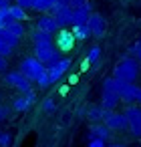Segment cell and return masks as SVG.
<instances>
[{"label": "cell", "mask_w": 141, "mask_h": 147, "mask_svg": "<svg viewBox=\"0 0 141 147\" xmlns=\"http://www.w3.org/2000/svg\"><path fill=\"white\" fill-rule=\"evenodd\" d=\"M43 111H47V113L55 111V99H53V97H47V99L43 101Z\"/></svg>", "instance_id": "cell-30"}, {"label": "cell", "mask_w": 141, "mask_h": 147, "mask_svg": "<svg viewBox=\"0 0 141 147\" xmlns=\"http://www.w3.org/2000/svg\"><path fill=\"white\" fill-rule=\"evenodd\" d=\"M36 28H40V30H47V32H59L61 30V24L57 22V18L53 16V14H49V12H45L43 16H38V20H36Z\"/></svg>", "instance_id": "cell-11"}, {"label": "cell", "mask_w": 141, "mask_h": 147, "mask_svg": "<svg viewBox=\"0 0 141 147\" xmlns=\"http://www.w3.org/2000/svg\"><path fill=\"white\" fill-rule=\"evenodd\" d=\"M16 4H18V6H22V8H32L34 0H16Z\"/></svg>", "instance_id": "cell-34"}, {"label": "cell", "mask_w": 141, "mask_h": 147, "mask_svg": "<svg viewBox=\"0 0 141 147\" xmlns=\"http://www.w3.org/2000/svg\"><path fill=\"white\" fill-rule=\"evenodd\" d=\"M75 34L71 32V30H67V28H61L59 32H57V38H55V47L61 51V53H69L73 47H75Z\"/></svg>", "instance_id": "cell-8"}, {"label": "cell", "mask_w": 141, "mask_h": 147, "mask_svg": "<svg viewBox=\"0 0 141 147\" xmlns=\"http://www.w3.org/2000/svg\"><path fill=\"white\" fill-rule=\"evenodd\" d=\"M109 113H111V111H109V109H105L103 105H93V107L87 111V117H89V121L99 123V121H105V117H107Z\"/></svg>", "instance_id": "cell-18"}, {"label": "cell", "mask_w": 141, "mask_h": 147, "mask_svg": "<svg viewBox=\"0 0 141 147\" xmlns=\"http://www.w3.org/2000/svg\"><path fill=\"white\" fill-rule=\"evenodd\" d=\"M109 147H127V145H119V143H117V145H109Z\"/></svg>", "instance_id": "cell-39"}, {"label": "cell", "mask_w": 141, "mask_h": 147, "mask_svg": "<svg viewBox=\"0 0 141 147\" xmlns=\"http://www.w3.org/2000/svg\"><path fill=\"white\" fill-rule=\"evenodd\" d=\"M34 103H36V95H34V91L20 93V95L12 101V109H14V111H20V113H24V111H28Z\"/></svg>", "instance_id": "cell-9"}, {"label": "cell", "mask_w": 141, "mask_h": 147, "mask_svg": "<svg viewBox=\"0 0 141 147\" xmlns=\"http://www.w3.org/2000/svg\"><path fill=\"white\" fill-rule=\"evenodd\" d=\"M32 45H34V49H40V47H53V45H55V38H53L51 32L36 28V30L32 32Z\"/></svg>", "instance_id": "cell-15"}, {"label": "cell", "mask_w": 141, "mask_h": 147, "mask_svg": "<svg viewBox=\"0 0 141 147\" xmlns=\"http://www.w3.org/2000/svg\"><path fill=\"white\" fill-rule=\"evenodd\" d=\"M85 4H89V0H71V2H69L71 8H81V6H85Z\"/></svg>", "instance_id": "cell-33"}, {"label": "cell", "mask_w": 141, "mask_h": 147, "mask_svg": "<svg viewBox=\"0 0 141 147\" xmlns=\"http://www.w3.org/2000/svg\"><path fill=\"white\" fill-rule=\"evenodd\" d=\"M12 53H14V47H10V45H2V42H0V55H2V57H12Z\"/></svg>", "instance_id": "cell-31"}, {"label": "cell", "mask_w": 141, "mask_h": 147, "mask_svg": "<svg viewBox=\"0 0 141 147\" xmlns=\"http://www.w3.org/2000/svg\"><path fill=\"white\" fill-rule=\"evenodd\" d=\"M69 2H71V0H57L55 8H63V6H69ZM51 10H53V8H51Z\"/></svg>", "instance_id": "cell-36"}, {"label": "cell", "mask_w": 141, "mask_h": 147, "mask_svg": "<svg viewBox=\"0 0 141 147\" xmlns=\"http://www.w3.org/2000/svg\"><path fill=\"white\" fill-rule=\"evenodd\" d=\"M10 20H12V18H10V10H8V6H6V8H0V28H6Z\"/></svg>", "instance_id": "cell-25"}, {"label": "cell", "mask_w": 141, "mask_h": 147, "mask_svg": "<svg viewBox=\"0 0 141 147\" xmlns=\"http://www.w3.org/2000/svg\"><path fill=\"white\" fill-rule=\"evenodd\" d=\"M18 71H20V73L30 81V83H36V81L47 73V67H45L36 57H26V59H22V61H20Z\"/></svg>", "instance_id": "cell-3"}, {"label": "cell", "mask_w": 141, "mask_h": 147, "mask_svg": "<svg viewBox=\"0 0 141 147\" xmlns=\"http://www.w3.org/2000/svg\"><path fill=\"white\" fill-rule=\"evenodd\" d=\"M91 137H97V139L107 141V139L111 137V129H109L105 123H93L91 129H89V139H91Z\"/></svg>", "instance_id": "cell-16"}, {"label": "cell", "mask_w": 141, "mask_h": 147, "mask_svg": "<svg viewBox=\"0 0 141 147\" xmlns=\"http://www.w3.org/2000/svg\"><path fill=\"white\" fill-rule=\"evenodd\" d=\"M6 69H8V59L0 55V73H2V71H6Z\"/></svg>", "instance_id": "cell-35"}, {"label": "cell", "mask_w": 141, "mask_h": 147, "mask_svg": "<svg viewBox=\"0 0 141 147\" xmlns=\"http://www.w3.org/2000/svg\"><path fill=\"white\" fill-rule=\"evenodd\" d=\"M4 83H6L8 87L16 89L18 93H28V91H32V83H30L20 71H6Z\"/></svg>", "instance_id": "cell-4"}, {"label": "cell", "mask_w": 141, "mask_h": 147, "mask_svg": "<svg viewBox=\"0 0 141 147\" xmlns=\"http://www.w3.org/2000/svg\"><path fill=\"white\" fill-rule=\"evenodd\" d=\"M139 73H141V63L133 57L121 59L113 69V77L117 81H123V83H133L139 77Z\"/></svg>", "instance_id": "cell-1"}, {"label": "cell", "mask_w": 141, "mask_h": 147, "mask_svg": "<svg viewBox=\"0 0 141 147\" xmlns=\"http://www.w3.org/2000/svg\"><path fill=\"white\" fill-rule=\"evenodd\" d=\"M34 57H36L45 67H49V65H53V63H57V61L61 59V51L55 49V45H53V47H40V49H34Z\"/></svg>", "instance_id": "cell-7"}, {"label": "cell", "mask_w": 141, "mask_h": 147, "mask_svg": "<svg viewBox=\"0 0 141 147\" xmlns=\"http://www.w3.org/2000/svg\"><path fill=\"white\" fill-rule=\"evenodd\" d=\"M49 14H53L57 18V22L61 24V28L73 24V8L71 6H63V8H53Z\"/></svg>", "instance_id": "cell-13"}, {"label": "cell", "mask_w": 141, "mask_h": 147, "mask_svg": "<svg viewBox=\"0 0 141 147\" xmlns=\"http://www.w3.org/2000/svg\"><path fill=\"white\" fill-rule=\"evenodd\" d=\"M57 0H34L32 4V10L36 12H51V8H55Z\"/></svg>", "instance_id": "cell-22"}, {"label": "cell", "mask_w": 141, "mask_h": 147, "mask_svg": "<svg viewBox=\"0 0 141 147\" xmlns=\"http://www.w3.org/2000/svg\"><path fill=\"white\" fill-rule=\"evenodd\" d=\"M121 97H119V81L115 77H109L103 81V95H101V105L109 111H113L119 105Z\"/></svg>", "instance_id": "cell-2"}, {"label": "cell", "mask_w": 141, "mask_h": 147, "mask_svg": "<svg viewBox=\"0 0 141 147\" xmlns=\"http://www.w3.org/2000/svg\"><path fill=\"white\" fill-rule=\"evenodd\" d=\"M137 91H139L137 85L119 81V97H121V101H125V103H135V99H137Z\"/></svg>", "instance_id": "cell-14"}, {"label": "cell", "mask_w": 141, "mask_h": 147, "mask_svg": "<svg viewBox=\"0 0 141 147\" xmlns=\"http://www.w3.org/2000/svg\"><path fill=\"white\" fill-rule=\"evenodd\" d=\"M0 42H2V45H10V47L16 49L20 45V38L16 34H12L8 28H0Z\"/></svg>", "instance_id": "cell-20"}, {"label": "cell", "mask_w": 141, "mask_h": 147, "mask_svg": "<svg viewBox=\"0 0 141 147\" xmlns=\"http://www.w3.org/2000/svg\"><path fill=\"white\" fill-rule=\"evenodd\" d=\"M10 6V0H0V8H6Z\"/></svg>", "instance_id": "cell-37"}, {"label": "cell", "mask_w": 141, "mask_h": 147, "mask_svg": "<svg viewBox=\"0 0 141 147\" xmlns=\"http://www.w3.org/2000/svg\"><path fill=\"white\" fill-rule=\"evenodd\" d=\"M135 103L141 105V87H139V91H137V99H135Z\"/></svg>", "instance_id": "cell-38"}, {"label": "cell", "mask_w": 141, "mask_h": 147, "mask_svg": "<svg viewBox=\"0 0 141 147\" xmlns=\"http://www.w3.org/2000/svg\"><path fill=\"white\" fill-rule=\"evenodd\" d=\"M71 32L75 34V38H77V40H87V38L91 36V28H89V22H85V24H73Z\"/></svg>", "instance_id": "cell-19"}, {"label": "cell", "mask_w": 141, "mask_h": 147, "mask_svg": "<svg viewBox=\"0 0 141 147\" xmlns=\"http://www.w3.org/2000/svg\"><path fill=\"white\" fill-rule=\"evenodd\" d=\"M10 111H12V107H10V105H4L2 101H0V123H2V121H6V119H8V115H10Z\"/></svg>", "instance_id": "cell-28"}, {"label": "cell", "mask_w": 141, "mask_h": 147, "mask_svg": "<svg viewBox=\"0 0 141 147\" xmlns=\"http://www.w3.org/2000/svg\"><path fill=\"white\" fill-rule=\"evenodd\" d=\"M89 16H91V2L81 8H73V24H85L89 22Z\"/></svg>", "instance_id": "cell-17"}, {"label": "cell", "mask_w": 141, "mask_h": 147, "mask_svg": "<svg viewBox=\"0 0 141 147\" xmlns=\"http://www.w3.org/2000/svg\"><path fill=\"white\" fill-rule=\"evenodd\" d=\"M87 147H107V145H105V141H103V139L91 137V139H89V143H87Z\"/></svg>", "instance_id": "cell-32"}, {"label": "cell", "mask_w": 141, "mask_h": 147, "mask_svg": "<svg viewBox=\"0 0 141 147\" xmlns=\"http://www.w3.org/2000/svg\"><path fill=\"white\" fill-rule=\"evenodd\" d=\"M69 67H71V59H69V57H61L57 63L49 65V67H47V73H49V77H51V83L61 81L63 75L69 71Z\"/></svg>", "instance_id": "cell-5"}, {"label": "cell", "mask_w": 141, "mask_h": 147, "mask_svg": "<svg viewBox=\"0 0 141 147\" xmlns=\"http://www.w3.org/2000/svg\"><path fill=\"white\" fill-rule=\"evenodd\" d=\"M6 28H8L12 34H16L18 38H22V36H24V32H26V30H24V24H22L20 20H10Z\"/></svg>", "instance_id": "cell-24"}, {"label": "cell", "mask_w": 141, "mask_h": 147, "mask_svg": "<svg viewBox=\"0 0 141 147\" xmlns=\"http://www.w3.org/2000/svg\"><path fill=\"white\" fill-rule=\"evenodd\" d=\"M89 28H91V36L95 38H103L105 34V18L97 12H91L89 16Z\"/></svg>", "instance_id": "cell-12"}, {"label": "cell", "mask_w": 141, "mask_h": 147, "mask_svg": "<svg viewBox=\"0 0 141 147\" xmlns=\"http://www.w3.org/2000/svg\"><path fill=\"white\" fill-rule=\"evenodd\" d=\"M129 57H135V59L141 63V40L129 47Z\"/></svg>", "instance_id": "cell-27"}, {"label": "cell", "mask_w": 141, "mask_h": 147, "mask_svg": "<svg viewBox=\"0 0 141 147\" xmlns=\"http://www.w3.org/2000/svg\"><path fill=\"white\" fill-rule=\"evenodd\" d=\"M125 119L129 123V129L135 137H141V107H127L125 109Z\"/></svg>", "instance_id": "cell-6"}, {"label": "cell", "mask_w": 141, "mask_h": 147, "mask_svg": "<svg viewBox=\"0 0 141 147\" xmlns=\"http://www.w3.org/2000/svg\"><path fill=\"white\" fill-rule=\"evenodd\" d=\"M36 85H38V89H47L49 85H53V83H51V77H49V73H45V75H43V77L36 81Z\"/></svg>", "instance_id": "cell-29"}, {"label": "cell", "mask_w": 141, "mask_h": 147, "mask_svg": "<svg viewBox=\"0 0 141 147\" xmlns=\"http://www.w3.org/2000/svg\"><path fill=\"white\" fill-rule=\"evenodd\" d=\"M103 123H105L111 131H125V129H129V123H127L125 115H123V113H115V111H111V113L105 117Z\"/></svg>", "instance_id": "cell-10"}, {"label": "cell", "mask_w": 141, "mask_h": 147, "mask_svg": "<svg viewBox=\"0 0 141 147\" xmlns=\"http://www.w3.org/2000/svg\"><path fill=\"white\" fill-rule=\"evenodd\" d=\"M0 101H2V93H0Z\"/></svg>", "instance_id": "cell-40"}, {"label": "cell", "mask_w": 141, "mask_h": 147, "mask_svg": "<svg viewBox=\"0 0 141 147\" xmlns=\"http://www.w3.org/2000/svg\"><path fill=\"white\" fill-rule=\"evenodd\" d=\"M10 145H12V133L0 131V147H10Z\"/></svg>", "instance_id": "cell-26"}, {"label": "cell", "mask_w": 141, "mask_h": 147, "mask_svg": "<svg viewBox=\"0 0 141 147\" xmlns=\"http://www.w3.org/2000/svg\"><path fill=\"white\" fill-rule=\"evenodd\" d=\"M99 61H101V47L95 45V47H91L89 53H87V65H89V67H97Z\"/></svg>", "instance_id": "cell-21"}, {"label": "cell", "mask_w": 141, "mask_h": 147, "mask_svg": "<svg viewBox=\"0 0 141 147\" xmlns=\"http://www.w3.org/2000/svg\"><path fill=\"white\" fill-rule=\"evenodd\" d=\"M8 10H10V18L12 20H26V8H22V6H18V4H10L8 6Z\"/></svg>", "instance_id": "cell-23"}]
</instances>
